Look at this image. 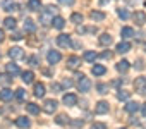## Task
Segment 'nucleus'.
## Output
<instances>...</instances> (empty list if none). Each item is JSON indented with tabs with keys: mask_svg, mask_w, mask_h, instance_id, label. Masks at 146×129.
<instances>
[{
	"mask_svg": "<svg viewBox=\"0 0 146 129\" xmlns=\"http://www.w3.org/2000/svg\"><path fill=\"white\" fill-rule=\"evenodd\" d=\"M55 16H57V7L48 5V7H45V9L40 12V23H41L43 26H50Z\"/></svg>",
	"mask_w": 146,
	"mask_h": 129,
	"instance_id": "obj_1",
	"label": "nucleus"
},
{
	"mask_svg": "<svg viewBox=\"0 0 146 129\" xmlns=\"http://www.w3.org/2000/svg\"><path fill=\"white\" fill-rule=\"evenodd\" d=\"M76 79H78V90H79L81 93L90 91V88H91V81H90V78H86L84 74H76Z\"/></svg>",
	"mask_w": 146,
	"mask_h": 129,
	"instance_id": "obj_2",
	"label": "nucleus"
},
{
	"mask_svg": "<svg viewBox=\"0 0 146 129\" xmlns=\"http://www.w3.org/2000/svg\"><path fill=\"white\" fill-rule=\"evenodd\" d=\"M134 90H136V93H139V95H146V78H144V76L134 79Z\"/></svg>",
	"mask_w": 146,
	"mask_h": 129,
	"instance_id": "obj_3",
	"label": "nucleus"
},
{
	"mask_svg": "<svg viewBox=\"0 0 146 129\" xmlns=\"http://www.w3.org/2000/svg\"><path fill=\"white\" fill-rule=\"evenodd\" d=\"M57 43H58V47H60V48H70V47H72L70 36H69V35H64V33L57 36Z\"/></svg>",
	"mask_w": 146,
	"mask_h": 129,
	"instance_id": "obj_4",
	"label": "nucleus"
},
{
	"mask_svg": "<svg viewBox=\"0 0 146 129\" xmlns=\"http://www.w3.org/2000/svg\"><path fill=\"white\" fill-rule=\"evenodd\" d=\"M79 66H81V59H79V57L72 55V57H69V59H67V67H69V69L76 71V69H78Z\"/></svg>",
	"mask_w": 146,
	"mask_h": 129,
	"instance_id": "obj_5",
	"label": "nucleus"
},
{
	"mask_svg": "<svg viewBox=\"0 0 146 129\" xmlns=\"http://www.w3.org/2000/svg\"><path fill=\"white\" fill-rule=\"evenodd\" d=\"M57 102L55 100H46L45 103H43V112H46V114H53L55 110H57Z\"/></svg>",
	"mask_w": 146,
	"mask_h": 129,
	"instance_id": "obj_6",
	"label": "nucleus"
},
{
	"mask_svg": "<svg viewBox=\"0 0 146 129\" xmlns=\"http://www.w3.org/2000/svg\"><path fill=\"white\" fill-rule=\"evenodd\" d=\"M62 102H64L67 107H74V105L78 103V96H76V95H72V93H67V95H64Z\"/></svg>",
	"mask_w": 146,
	"mask_h": 129,
	"instance_id": "obj_7",
	"label": "nucleus"
},
{
	"mask_svg": "<svg viewBox=\"0 0 146 129\" xmlns=\"http://www.w3.org/2000/svg\"><path fill=\"white\" fill-rule=\"evenodd\" d=\"M46 59H48V62L52 64H57V62H60V59H62V55H60V52H57V50H50L48 52V55H46Z\"/></svg>",
	"mask_w": 146,
	"mask_h": 129,
	"instance_id": "obj_8",
	"label": "nucleus"
},
{
	"mask_svg": "<svg viewBox=\"0 0 146 129\" xmlns=\"http://www.w3.org/2000/svg\"><path fill=\"white\" fill-rule=\"evenodd\" d=\"M9 57H11V59H23V57H24V50L19 48V47H12V48L9 50Z\"/></svg>",
	"mask_w": 146,
	"mask_h": 129,
	"instance_id": "obj_9",
	"label": "nucleus"
},
{
	"mask_svg": "<svg viewBox=\"0 0 146 129\" xmlns=\"http://www.w3.org/2000/svg\"><path fill=\"white\" fill-rule=\"evenodd\" d=\"M16 7H17V4L14 2V0H4V2H2V9L5 12H14Z\"/></svg>",
	"mask_w": 146,
	"mask_h": 129,
	"instance_id": "obj_10",
	"label": "nucleus"
},
{
	"mask_svg": "<svg viewBox=\"0 0 146 129\" xmlns=\"http://www.w3.org/2000/svg\"><path fill=\"white\" fill-rule=\"evenodd\" d=\"M108 108H110V107H108V102H98V103H96V107H95V112L102 115V114H107V112H108Z\"/></svg>",
	"mask_w": 146,
	"mask_h": 129,
	"instance_id": "obj_11",
	"label": "nucleus"
},
{
	"mask_svg": "<svg viewBox=\"0 0 146 129\" xmlns=\"http://www.w3.org/2000/svg\"><path fill=\"white\" fill-rule=\"evenodd\" d=\"M16 126L21 127V129H28V127L31 126V120H29L28 117H17V119H16Z\"/></svg>",
	"mask_w": 146,
	"mask_h": 129,
	"instance_id": "obj_12",
	"label": "nucleus"
},
{
	"mask_svg": "<svg viewBox=\"0 0 146 129\" xmlns=\"http://www.w3.org/2000/svg\"><path fill=\"white\" fill-rule=\"evenodd\" d=\"M134 21H136V24L137 26H143L144 23H146V14L143 12V11H137V12H134Z\"/></svg>",
	"mask_w": 146,
	"mask_h": 129,
	"instance_id": "obj_13",
	"label": "nucleus"
},
{
	"mask_svg": "<svg viewBox=\"0 0 146 129\" xmlns=\"http://www.w3.org/2000/svg\"><path fill=\"white\" fill-rule=\"evenodd\" d=\"M12 96H14V91H12V90H9V88H4L2 91H0V100H4V102L12 100Z\"/></svg>",
	"mask_w": 146,
	"mask_h": 129,
	"instance_id": "obj_14",
	"label": "nucleus"
},
{
	"mask_svg": "<svg viewBox=\"0 0 146 129\" xmlns=\"http://www.w3.org/2000/svg\"><path fill=\"white\" fill-rule=\"evenodd\" d=\"M105 72H107L105 66H100V64H95L93 69H91V74H93V76H103Z\"/></svg>",
	"mask_w": 146,
	"mask_h": 129,
	"instance_id": "obj_15",
	"label": "nucleus"
},
{
	"mask_svg": "<svg viewBox=\"0 0 146 129\" xmlns=\"http://www.w3.org/2000/svg\"><path fill=\"white\" fill-rule=\"evenodd\" d=\"M52 24H53V28H55V29H64V26H65V19H64V17H58V16H55V17H53V21H52Z\"/></svg>",
	"mask_w": 146,
	"mask_h": 129,
	"instance_id": "obj_16",
	"label": "nucleus"
},
{
	"mask_svg": "<svg viewBox=\"0 0 146 129\" xmlns=\"http://www.w3.org/2000/svg\"><path fill=\"white\" fill-rule=\"evenodd\" d=\"M5 69H7V74H11V76H16V74L21 72V71H19V66H17V64H12V62L7 64V67H5Z\"/></svg>",
	"mask_w": 146,
	"mask_h": 129,
	"instance_id": "obj_17",
	"label": "nucleus"
},
{
	"mask_svg": "<svg viewBox=\"0 0 146 129\" xmlns=\"http://www.w3.org/2000/svg\"><path fill=\"white\" fill-rule=\"evenodd\" d=\"M24 31H26V33H35V31H36V24H35L31 19H26V21H24Z\"/></svg>",
	"mask_w": 146,
	"mask_h": 129,
	"instance_id": "obj_18",
	"label": "nucleus"
},
{
	"mask_svg": "<svg viewBox=\"0 0 146 129\" xmlns=\"http://www.w3.org/2000/svg\"><path fill=\"white\" fill-rule=\"evenodd\" d=\"M120 35H122V38H124V40L132 38V36H134V29H132V28H129V26H125V28H122V29H120Z\"/></svg>",
	"mask_w": 146,
	"mask_h": 129,
	"instance_id": "obj_19",
	"label": "nucleus"
},
{
	"mask_svg": "<svg viewBox=\"0 0 146 129\" xmlns=\"http://www.w3.org/2000/svg\"><path fill=\"white\" fill-rule=\"evenodd\" d=\"M43 95H45V84L36 83V84H35V96H36V98H41Z\"/></svg>",
	"mask_w": 146,
	"mask_h": 129,
	"instance_id": "obj_20",
	"label": "nucleus"
},
{
	"mask_svg": "<svg viewBox=\"0 0 146 129\" xmlns=\"http://www.w3.org/2000/svg\"><path fill=\"white\" fill-rule=\"evenodd\" d=\"M90 17H91L93 21H103L107 16H105V12H100V11H91Z\"/></svg>",
	"mask_w": 146,
	"mask_h": 129,
	"instance_id": "obj_21",
	"label": "nucleus"
},
{
	"mask_svg": "<svg viewBox=\"0 0 146 129\" xmlns=\"http://www.w3.org/2000/svg\"><path fill=\"white\" fill-rule=\"evenodd\" d=\"M98 41H100V45H103V47H108V45L112 43V36H110L108 33H103V35L100 36V40H98Z\"/></svg>",
	"mask_w": 146,
	"mask_h": 129,
	"instance_id": "obj_22",
	"label": "nucleus"
},
{
	"mask_svg": "<svg viewBox=\"0 0 146 129\" xmlns=\"http://www.w3.org/2000/svg\"><path fill=\"white\" fill-rule=\"evenodd\" d=\"M129 50H131V43H127V41H122V43L117 45V52L119 53H127Z\"/></svg>",
	"mask_w": 146,
	"mask_h": 129,
	"instance_id": "obj_23",
	"label": "nucleus"
},
{
	"mask_svg": "<svg viewBox=\"0 0 146 129\" xmlns=\"http://www.w3.org/2000/svg\"><path fill=\"white\" fill-rule=\"evenodd\" d=\"M137 110H139V103H136V102H129L125 105V112H129V114H136Z\"/></svg>",
	"mask_w": 146,
	"mask_h": 129,
	"instance_id": "obj_24",
	"label": "nucleus"
},
{
	"mask_svg": "<svg viewBox=\"0 0 146 129\" xmlns=\"http://www.w3.org/2000/svg\"><path fill=\"white\" fill-rule=\"evenodd\" d=\"M129 67H131V66H129L127 60H120V62L117 64V71H119V72H127Z\"/></svg>",
	"mask_w": 146,
	"mask_h": 129,
	"instance_id": "obj_25",
	"label": "nucleus"
},
{
	"mask_svg": "<svg viewBox=\"0 0 146 129\" xmlns=\"http://www.w3.org/2000/svg\"><path fill=\"white\" fill-rule=\"evenodd\" d=\"M4 26H5L7 29H11V31L16 29V19H14V17H5V19H4Z\"/></svg>",
	"mask_w": 146,
	"mask_h": 129,
	"instance_id": "obj_26",
	"label": "nucleus"
},
{
	"mask_svg": "<svg viewBox=\"0 0 146 129\" xmlns=\"http://www.w3.org/2000/svg\"><path fill=\"white\" fill-rule=\"evenodd\" d=\"M33 79H35V74H33L31 71H24V72H23V81H24L26 84H31Z\"/></svg>",
	"mask_w": 146,
	"mask_h": 129,
	"instance_id": "obj_27",
	"label": "nucleus"
},
{
	"mask_svg": "<svg viewBox=\"0 0 146 129\" xmlns=\"http://www.w3.org/2000/svg\"><path fill=\"white\" fill-rule=\"evenodd\" d=\"M28 9L29 11H40L41 9V2H40V0H29V2H28Z\"/></svg>",
	"mask_w": 146,
	"mask_h": 129,
	"instance_id": "obj_28",
	"label": "nucleus"
},
{
	"mask_svg": "<svg viewBox=\"0 0 146 129\" xmlns=\"http://www.w3.org/2000/svg\"><path fill=\"white\" fill-rule=\"evenodd\" d=\"M12 83V76L11 74H0V84L2 86H9Z\"/></svg>",
	"mask_w": 146,
	"mask_h": 129,
	"instance_id": "obj_29",
	"label": "nucleus"
},
{
	"mask_svg": "<svg viewBox=\"0 0 146 129\" xmlns=\"http://www.w3.org/2000/svg\"><path fill=\"white\" fill-rule=\"evenodd\" d=\"M96 57H98V53H96V52H93V50L84 52V60H88V62H95V60H96Z\"/></svg>",
	"mask_w": 146,
	"mask_h": 129,
	"instance_id": "obj_30",
	"label": "nucleus"
},
{
	"mask_svg": "<svg viewBox=\"0 0 146 129\" xmlns=\"http://www.w3.org/2000/svg\"><path fill=\"white\" fill-rule=\"evenodd\" d=\"M26 110H28L29 114H33V115L40 114V107H38L36 103H26Z\"/></svg>",
	"mask_w": 146,
	"mask_h": 129,
	"instance_id": "obj_31",
	"label": "nucleus"
},
{
	"mask_svg": "<svg viewBox=\"0 0 146 129\" xmlns=\"http://www.w3.org/2000/svg\"><path fill=\"white\" fill-rule=\"evenodd\" d=\"M70 21L74 23V24H79V23H83V14H72V16H70Z\"/></svg>",
	"mask_w": 146,
	"mask_h": 129,
	"instance_id": "obj_32",
	"label": "nucleus"
},
{
	"mask_svg": "<svg viewBox=\"0 0 146 129\" xmlns=\"http://www.w3.org/2000/svg\"><path fill=\"white\" fill-rule=\"evenodd\" d=\"M129 96H131L129 91H122V90H120V91L117 93V98H119V100H129Z\"/></svg>",
	"mask_w": 146,
	"mask_h": 129,
	"instance_id": "obj_33",
	"label": "nucleus"
},
{
	"mask_svg": "<svg viewBox=\"0 0 146 129\" xmlns=\"http://www.w3.org/2000/svg\"><path fill=\"white\" fill-rule=\"evenodd\" d=\"M16 96H17V100H21V102H23V100L26 98V91H24L23 88H19V90H16Z\"/></svg>",
	"mask_w": 146,
	"mask_h": 129,
	"instance_id": "obj_34",
	"label": "nucleus"
},
{
	"mask_svg": "<svg viewBox=\"0 0 146 129\" xmlns=\"http://www.w3.org/2000/svg\"><path fill=\"white\" fill-rule=\"evenodd\" d=\"M55 120H57V124H60V126H64V124H67V122H69V120H67V117H65L64 114L57 115V119H55Z\"/></svg>",
	"mask_w": 146,
	"mask_h": 129,
	"instance_id": "obj_35",
	"label": "nucleus"
},
{
	"mask_svg": "<svg viewBox=\"0 0 146 129\" xmlns=\"http://www.w3.org/2000/svg\"><path fill=\"white\" fill-rule=\"evenodd\" d=\"M117 14H119V17H120V19H129V12H127L125 9H119V11H117Z\"/></svg>",
	"mask_w": 146,
	"mask_h": 129,
	"instance_id": "obj_36",
	"label": "nucleus"
},
{
	"mask_svg": "<svg viewBox=\"0 0 146 129\" xmlns=\"http://www.w3.org/2000/svg\"><path fill=\"white\" fill-rule=\"evenodd\" d=\"M98 93H100V95L108 93V86H107V84H98Z\"/></svg>",
	"mask_w": 146,
	"mask_h": 129,
	"instance_id": "obj_37",
	"label": "nucleus"
},
{
	"mask_svg": "<svg viewBox=\"0 0 146 129\" xmlns=\"http://www.w3.org/2000/svg\"><path fill=\"white\" fill-rule=\"evenodd\" d=\"M29 64H31L33 67H36V66H40V59H38L36 55H33V57L29 59Z\"/></svg>",
	"mask_w": 146,
	"mask_h": 129,
	"instance_id": "obj_38",
	"label": "nucleus"
},
{
	"mask_svg": "<svg viewBox=\"0 0 146 129\" xmlns=\"http://www.w3.org/2000/svg\"><path fill=\"white\" fill-rule=\"evenodd\" d=\"M11 38H12V40H16V41H19V40H23V35H21V33H19V31H14V33H12V36H11Z\"/></svg>",
	"mask_w": 146,
	"mask_h": 129,
	"instance_id": "obj_39",
	"label": "nucleus"
},
{
	"mask_svg": "<svg viewBox=\"0 0 146 129\" xmlns=\"http://www.w3.org/2000/svg\"><path fill=\"white\" fill-rule=\"evenodd\" d=\"M91 129H107V126L102 124V122H95V124L91 126Z\"/></svg>",
	"mask_w": 146,
	"mask_h": 129,
	"instance_id": "obj_40",
	"label": "nucleus"
},
{
	"mask_svg": "<svg viewBox=\"0 0 146 129\" xmlns=\"http://www.w3.org/2000/svg\"><path fill=\"white\" fill-rule=\"evenodd\" d=\"M52 90H55V93H60L62 91V86L57 84V83H52Z\"/></svg>",
	"mask_w": 146,
	"mask_h": 129,
	"instance_id": "obj_41",
	"label": "nucleus"
},
{
	"mask_svg": "<svg viewBox=\"0 0 146 129\" xmlns=\"http://www.w3.org/2000/svg\"><path fill=\"white\" fill-rule=\"evenodd\" d=\"M62 86H64V88H70V86H72V81H70V79H64V81H62Z\"/></svg>",
	"mask_w": 146,
	"mask_h": 129,
	"instance_id": "obj_42",
	"label": "nucleus"
},
{
	"mask_svg": "<svg viewBox=\"0 0 146 129\" xmlns=\"http://www.w3.org/2000/svg\"><path fill=\"white\" fill-rule=\"evenodd\" d=\"M58 2L62 5H72V4H74V0H58Z\"/></svg>",
	"mask_w": 146,
	"mask_h": 129,
	"instance_id": "obj_43",
	"label": "nucleus"
},
{
	"mask_svg": "<svg viewBox=\"0 0 146 129\" xmlns=\"http://www.w3.org/2000/svg\"><path fill=\"white\" fill-rule=\"evenodd\" d=\"M102 57H103V59H112V52H103Z\"/></svg>",
	"mask_w": 146,
	"mask_h": 129,
	"instance_id": "obj_44",
	"label": "nucleus"
},
{
	"mask_svg": "<svg viewBox=\"0 0 146 129\" xmlns=\"http://www.w3.org/2000/svg\"><path fill=\"white\" fill-rule=\"evenodd\" d=\"M70 124H74V126H83V120H70Z\"/></svg>",
	"mask_w": 146,
	"mask_h": 129,
	"instance_id": "obj_45",
	"label": "nucleus"
},
{
	"mask_svg": "<svg viewBox=\"0 0 146 129\" xmlns=\"http://www.w3.org/2000/svg\"><path fill=\"white\" fill-rule=\"evenodd\" d=\"M4 38H5V35H4V31H2V29H0V43L4 41Z\"/></svg>",
	"mask_w": 146,
	"mask_h": 129,
	"instance_id": "obj_46",
	"label": "nucleus"
},
{
	"mask_svg": "<svg viewBox=\"0 0 146 129\" xmlns=\"http://www.w3.org/2000/svg\"><path fill=\"white\" fill-rule=\"evenodd\" d=\"M141 110H143V115L146 117V103H143V107H141Z\"/></svg>",
	"mask_w": 146,
	"mask_h": 129,
	"instance_id": "obj_47",
	"label": "nucleus"
},
{
	"mask_svg": "<svg viewBox=\"0 0 146 129\" xmlns=\"http://www.w3.org/2000/svg\"><path fill=\"white\" fill-rule=\"evenodd\" d=\"M129 2H131V4H132V2H134V0H129Z\"/></svg>",
	"mask_w": 146,
	"mask_h": 129,
	"instance_id": "obj_48",
	"label": "nucleus"
},
{
	"mask_svg": "<svg viewBox=\"0 0 146 129\" xmlns=\"http://www.w3.org/2000/svg\"><path fill=\"white\" fill-rule=\"evenodd\" d=\"M144 52H146V45H144Z\"/></svg>",
	"mask_w": 146,
	"mask_h": 129,
	"instance_id": "obj_49",
	"label": "nucleus"
},
{
	"mask_svg": "<svg viewBox=\"0 0 146 129\" xmlns=\"http://www.w3.org/2000/svg\"><path fill=\"white\" fill-rule=\"evenodd\" d=\"M119 129H125V127H119Z\"/></svg>",
	"mask_w": 146,
	"mask_h": 129,
	"instance_id": "obj_50",
	"label": "nucleus"
}]
</instances>
